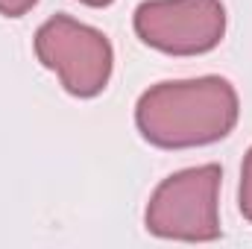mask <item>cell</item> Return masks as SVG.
<instances>
[{"label": "cell", "instance_id": "cell-5", "mask_svg": "<svg viewBox=\"0 0 252 249\" xmlns=\"http://www.w3.org/2000/svg\"><path fill=\"white\" fill-rule=\"evenodd\" d=\"M238 205H241V214L252 223V147L244 156V164H241V187H238Z\"/></svg>", "mask_w": 252, "mask_h": 249}, {"label": "cell", "instance_id": "cell-3", "mask_svg": "<svg viewBox=\"0 0 252 249\" xmlns=\"http://www.w3.org/2000/svg\"><path fill=\"white\" fill-rule=\"evenodd\" d=\"M32 47L38 62L53 70L73 97H97L112 79L115 50L106 32L64 12L50 15L35 30Z\"/></svg>", "mask_w": 252, "mask_h": 249}, {"label": "cell", "instance_id": "cell-2", "mask_svg": "<svg viewBox=\"0 0 252 249\" xmlns=\"http://www.w3.org/2000/svg\"><path fill=\"white\" fill-rule=\"evenodd\" d=\"M220 164L185 167L161 179L150 193L144 223L147 232L164 241L211 244L223 235L220 229Z\"/></svg>", "mask_w": 252, "mask_h": 249}, {"label": "cell", "instance_id": "cell-4", "mask_svg": "<svg viewBox=\"0 0 252 249\" xmlns=\"http://www.w3.org/2000/svg\"><path fill=\"white\" fill-rule=\"evenodd\" d=\"M138 38L170 56H199L226 35L223 0H144L132 15Z\"/></svg>", "mask_w": 252, "mask_h": 249}, {"label": "cell", "instance_id": "cell-7", "mask_svg": "<svg viewBox=\"0 0 252 249\" xmlns=\"http://www.w3.org/2000/svg\"><path fill=\"white\" fill-rule=\"evenodd\" d=\"M79 3H85V6H94V9H103V6H109V3H115V0H79Z\"/></svg>", "mask_w": 252, "mask_h": 249}, {"label": "cell", "instance_id": "cell-1", "mask_svg": "<svg viewBox=\"0 0 252 249\" xmlns=\"http://www.w3.org/2000/svg\"><path fill=\"white\" fill-rule=\"evenodd\" d=\"M241 115V100L226 76L164 79L135 103V126L153 147L188 150L223 141Z\"/></svg>", "mask_w": 252, "mask_h": 249}, {"label": "cell", "instance_id": "cell-6", "mask_svg": "<svg viewBox=\"0 0 252 249\" xmlns=\"http://www.w3.org/2000/svg\"><path fill=\"white\" fill-rule=\"evenodd\" d=\"M35 3H38V0H0V15H6V18H21V15H27Z\"/></svg>", "mask_w": 252, "mask_h": 249}]
</instances>
